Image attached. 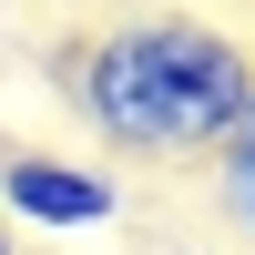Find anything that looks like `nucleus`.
Here are the masks:
<instances>
[{"mask_svg": "<svg viewBox=\"0 0 255 255\" xmlns=\"http://www.w3.org/2000/svg\"><path fill=\"white\" fill-rule=\"evenodd\" d=\"M61 92L102 153L184 163V153H215L235 133V113L255 102V51L215 20L153 10V20H113L82 51H61Z\"/></svg>", "mask_w": 255, "mask_h": 255, "instance_id": "obj_1", "label": "nucleus"}, {"mask_svg": "<svg viewBox=\"0 0 255 255\" xmlns=\"http://www.w3.org/2000/svg\"><path fill=\"white\" fill-rule=\"evenodd\" d=\"M0 215L51 225V235H102L123 225V184L113 163H82V153H0Z\"/></svg>", "mask_w": 255, "mask_h": 255, "instance_id": "obj_2", "label": "nucleus"}, {"mask_svg": "<svg viewBox=\"0 0 255 255\" xmlns=\"http://www.w3.org/2000/svg\"><path fill=\"white\" fill-rule=\"evenodd\" d=\"M215 204H225L235 235H255V102L235 113V133L215 143Z\"/></svg>", "mask_w": 255, "mask_h": 255, "instance_id": "obj_3", "label": "nucleus"}, {"mask_svg": "<svg viewBox=\"0 0 255 255\" xmlns=\"http://www.w3.org/2000/svg\"><path fill=\"white\" fill-rule=\"evenodd\" d=\"M0 255H20V245H10V225H0Z\"/></svg>", "mask_w": 255, "mask_h": 255, "instance_id": "obj_4", "label": "nucleus"}]
</instances>
